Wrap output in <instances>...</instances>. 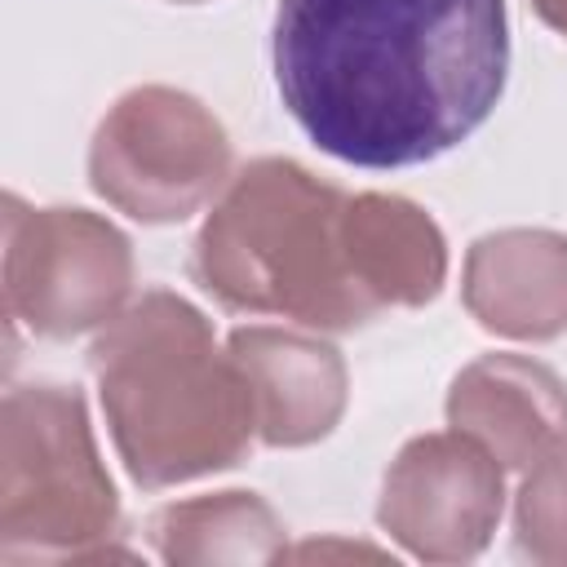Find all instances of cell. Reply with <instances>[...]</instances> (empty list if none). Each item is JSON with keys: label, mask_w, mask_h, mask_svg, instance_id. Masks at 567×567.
Returning <instances> with one entry per match:
<instances>
[{"label": "cell", "mask_w": 567, "mask_h": 567, "mask_svg": "<svg viewBox=\"0 0 567 567\" xmlns=\"http://www.w3.org/2000/svg\"><path fill=\"white\" fill-rule=\"evenodd\" d=\"M452 421L483 439L505 465H540L567 452V394L563 385L514 354L474 363L452 390Z\"/></svg>", "instance_id": "ba28073f"}, {"label": "cell", "mask_w": 567, "mask_h": 567, "mask_svg": "<svg viewBox=\"0 0 567 567\" xmlns=\"http://www.w3.org/2000/svg\"><path fill=\"white\" fill-rule=\"evenodd\" d=\"M279 536L270 509L244 492H226L213 501L168 505L155 518V540L164 558H266Z\"/></svg>", "instance_id": "8fae6325"}, {"label": "cell", "mask_w": 567, "mask_h": 567, "mask_svg": "<svg viewBox=\"0 0 567 567\" xmlns=\"http://www.w3.org/2000/svg\"><path fill=\"white\" fill-rule=\"evenodd\" d=\"M230 146L221 124L173 89L128 93L97 128L93 186L142 221L186 217L226 177Z\"/></svg>", "instance_id": "5b68a950"}, {"label": "cell", "mask_w": 567, "mask_h": 567, "mask_svg": "<svg viewBox=\"0 0 567 567\" xmlns=\"http://www.w3.org/2000/svg\"><path fill=\"white\" fill-rule=\"evenodd\" d=\"M195 275L235 310L350 328L377 315L359 284L350 199L306 168L252 164L195 244Z\"/></svg>", "instance_id": "3957f363"}, {"label": "cell", "mask_w": 567, "mask_h": 567, "mask_svg": "<svg viewBox=\"0 0 567 567\" xmlns=\"http://www.w3.org/2000/svg\"><path fill=\"white\" fill-rule=\"evenodd\" d=\"M536 4H540L545 22H554V27L567 35V0H536Z\"/></svg>", "instance_id": "4fadbf2b"}, {"label": "cell", "mask_w": 567, "mask_h": 567, "mask_svg": "<svg viewBox=\"0 0 567 567\" xmlns=\"http://www.w3.org/2000/svg\"><path fill=\"white\" fill-rule=\"evenodd\" d=\"M102 408L128 474L164 487L235 465L257 430L235 354H217L199 310L168 292L142 297L93 346Z\"/></svg>", "instance_id": "7a4b0ae2"}, {"label": "cell", "mask_w": 567, "mask_h": 567, "mask_svg": "<svg viewBox=\"0 0 567 567\" xmlns=\"http://www.w3.org/2000/svg\"><path fill=\"white\" fill-rule=\"evenodd\" d=\"M133 279L128 244L84 208L27 213L9 199L4 301L9 315L44 337H75L106 323Z\"/></svg>", "instance_id": "8992f818"}, {"label": "cell", "mask_w": 567, "mask_h": 567, "mask_svg": "<svg viewBox=\"0 0 567 567\" xmlns=\"http://www.w3.org/2000/svg\"><path fill=\"white\" fill-rule=\"evenodd\" d=\"M501 514V470L478 439H416L385 478L381 523L421 558H470Z\"/></svg>", "instance_id": "52a82bcc"}, {"label": "cell", "mask_w": 567, "mask_h": 567, "mask_svg": "<svg viewBox=\"0 0 567 567\" xmlns=\"http://www.w3.org/2000/svg\"><path fill=\"white\" fill-rule=\"evenodd\" d=\"M230 354L252 390V412L266 443H310L332 430L346 390L332 350L270 328H248L230 337Z\"/></svg>", "instance_id": "9c48e42d"}, {"label": "cell", "mask_w": 567, "mask_h": 567, "mask_svg": "<svg viewBox=\"0 0 567 567\" xmlns=\"http://www.w3.org/2000/svg\"><path fill=\"white\" fill-rule=\"evenodd\" d=\"M115 492L97 465L84 403L62 385H22L4 399L0 549L9 563L80 554L111 536Z\"/></svg>", "instance_id": "277c9868"}, {"label": "cell", "mask_w": 567, "mask_h": 567, "mask_svg": "<svg viewBox=\"0 0 567 567\" xmlns=\"http://www.w3.org/2000/svg\"><path fill=\"white\" fill-rule=\"evenodd\" d=\"M518 540L536 558H567V452L536 465L518 501Z\"/></svg>", "instance_id": "7c38bea8"}, {"label": "cell", "mask_w": 567, "mask_h": 567, "mask_svg": "<svg viewBox=\"0 0 567 567\" xmlns=\"http://www.w3.org/2000/svg\"><path fill=\"white\" fill-rule=\"evenodd\" d=\"M275 84L306 137L359 168L465 142L509 71L501 0H279Z\"/></svg>", "instance_id": "6da1fadb"}, {"label": "cell", "mask_w": 567, "mask_h": 567, "mask_svg": "<svg viewBox=\"0 0 567 567\" xmlns=\"http://www.w3.org/2000/svg\"><path fill=\"white\" fill-rule=\"evenodd\" d=\"M470 310L514 337L567 328V244L545 230H509L470 252Z\"/></svg>", "instance_id": "30bf717a"}]
</instances>
